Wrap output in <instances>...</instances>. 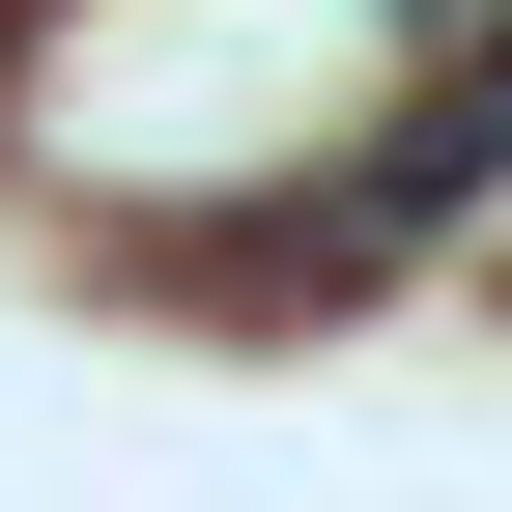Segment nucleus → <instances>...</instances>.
Returning a JSON list of instances; mask_svg holds the SVG:
<instances>
[{
    "label": "nucleus",
    "instance_id": "1",
    "mask_svg": "<svg viewBox=\"0 0 512 512\" xmlns=\"http://www.w3.org/2000/svg\"><path fill=\"white\" fill-rule=\"evenodd\" d=\"M456 200H512V57H484V86H427L399 143H370V228H456Z\"/></svg>",
    "mask_w": 512,
    "mask_h": 512
}]
</instances>
